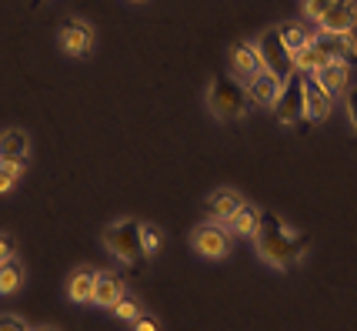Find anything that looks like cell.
Segmentation results:
<instances>
[{
    "instance_id": "cell-1",
    "label": "cell",
    "mask_w": 357,
    "mask_h": 331,
    "mask_svg": "<svg viewBox=\"0 0 357 331\" xmlns=\"http://www.w3.org/2000/svg\"><path fill=\"white\" fill-rule=\"evenodd\" d=\"M204 104H207V114L214 121H244L250 114V101L244 94V84L241 80H227L218 78L207 84V94H204Z\"/></svg>"
},
{
    "instance_id": "cell-2",
    "label": "cell",
    "mask_w": 357,
    "mask_h": 331,
    "mask_svg": "<svg viewBox=\"0 0 357 331\" xmlns=\"http://www.w3.org/2000/svg\"><path fill=\"white\" fill-rule=\"evenodd\" d=\"M137 218H114L110 224H104V231H100V241H104V251L117 261V265H124V268H134L140 258V235H137Z\"/></svg>"
},
{
    "instance_id": "cell-3",
    "label": "cell",
    "mask_w": 357,
    "mask_h": 331,
    "mask_svg": "<svg viewBox=\"0 0 357 331\" xmlns=\"http://www.w3.org/2000/svg\"><path fill=\"white\" fill-rule=\"evenodd\" d=\"M187 244L190 251L204 258V261H224L234 248V235L227 231V224H218V221H201L190 235H187Z\"/></svg>"
},
{
    "instance_id": "cell-4",
    "label": "cell",
    "mask_w": 357,
    "mask_h": 331,
    "mask_svg": "<svg viewBox=\"0 0 357 331\" xmlns=\"http://www.w3.org/2000/svg\"><path fill=\"white\" fill-rule=\"evenodd\" d=\"M93 44H97V31H93V24L87 17H70V20H63V27L57 31V47L67 57L84 61V57L93 54Z\"/></svg>"
},
{
    "instance_id": "cell-5",
    "label": "cell",
    "mask_w": 357,
    "mask_h": 331,
    "mask_svg": "<svg viewBox=\"0 0 357 331\" xmlns=\"http://www.w3.org/2000/svg\"><path fill=\"white\" fill-rule=\"evenodd\" d=\"M284 91H287V78H278V74L267 71V67H261L257 74H250V78L244 80V94H248V101L254 108L274 110L278 101L284 97Z\"/></svg>"
},
{
    "instance_id": "cell-6",
    "label": "cell",
    "mask_w": 357,
    "mask_h": 331,
    "mask_svg": "<svg viewBox=\"0 0 357 331\" xmlns=\"http://www.w3.org/2000/svg\"><path fill=\"white\" fill-rule=\"evenodd\" d=\"M254 47H257V54L264 57L267 71H274L278 78H291L294 64H291L287 47L280 44V31H278V27H274V31H267V34H261V41H254Z\"/></svg>"
},
{
    "instance_id": "cell-7",
    "label": "cell",
    "mask_w": 357,
    "mask_h": 331,
    "mask_svg": "<svg viewBox=\"0 0 357 331\" xmlns=\"http://www.w3.org/2000/svg\"><path fill=\"white\" fill-rule=\"evenodd\" d=\"M301 84H304V117H307L311 124L327 121V114H331V108H334V94H331L314 74H307Z\"/></svg>"
},
{
    "instance_id": "cell-8",
    "label": "cell",
    "mask_w": 357,
    "mask_h": 331,
    "mask_svg": "<svg viewBox=\"0 0 357 331\" xmlns=\"http://www.w3.org/2000/svg\"><path fill=\"white\" fill-rule=\"evenodd\" d=\"M357 27V3L354 0H331V7L324 10V17L317 20V34H331L337 37L344 31Z\"/></svg>"
},
{
    "instance_id": "cell-9",
    "label": "cell",
    "mask_w": 357,
    "mask_h": 331,
    "mask_svg": "<svg viewBox=\"0 0 357 331\" xmlns=\"http://www.w3.org/2000/svg\"><path fill=\"white\" fill-rule=\"evenodd\" d=\"M227 67H231V78L244 84L250 74H257V71L264 67V57L257 54L254 41H237V44H231V50H227Z\"/></svg>"
},
{
    "instance_id": "cell-10",
    "label": "cell",
    "mask_w": 357,
    "mask_h": 331,
    "mask_svg": "<svg viewBox=\"0 0 357 331\" xmlns=\"http://www.w3.org/2000/svg\"><path fill=\"white\" fill-rule=\"evenodd\" d=\"M254 237H257V254L264 258L271 268L287 271L294 265L297 254H291V241H287V231H284L280 224H278V235L274 237H261V235H254Z\"/></svg>"
},
{
    "instance_id": "cell-11",
    "label": "cell",
    "mask_w": 357,
    "mask_h": 331,
    "mask_svg": "<svg viewBox=\"0 0 357 331\" xmlns=\"http://www.w3.org/2000/svg\"><path fill=\"white\" fill-rule=\"evenodd\" d=\"M244 201H248V198H244L237 188H214L211 194H207V201H204V207H207V221L227 224Z\"/></svg>"
},
{
    "instance_id": "cell-12",
    "label": "cell",
    "mask_w": 357,
    "mask_h": 331,
    "mask_svg": "<svg viewBox=\"0 0 357 331\" xmlns=\"http://www.w3.org/2000/svg\"><path fill=\"white\" fill-rule=\"evenodd\" d=\"M127 295V284L121 274H114V271H97V281H93V301L91 304H97V308H104V311H110L117 301Z\"/></svg>"
},
{
    "instance_id": "cell-13",
    "label": "cell",
    "mask_w": 357,
    "mask_h": 331,
    "mask_svg": "<svg viewBox=\"0 0 357 331\" xmlns=\"http://www.w3.org/2000/svg\"><path fill=\"white\" fill-rule=\"evenodd\" d=\"M274 114H278L280 124H294L297 117L304 114V84L297 78H287V91H284V97L278 101Z\"/></svg>"
},
{
    "instance_id": "cell-14",
    "label": "cell",
    "mask_w": 357,
    "mask_h": 331,
    "mask_svg": "<svg viewBox=\"0 0 357 331\" xmlns=\"http://www.w3.org/2000/svg\"><path fill=\"white\" fill-rule=\"evenodd\" d=\"M31 158V134L24 127L0 131V161H27Z\"/></svg>"
},
{
    "instance_id": "cell-15",
    "label": "cell",
    "mask_w": 357,
    "mask_h": 331,
    "mask_svg": "<svg viewBox=\"0 0 357 331\" xmlns=\"http://www.w3.org/2000/svg\"><path fill=\"white\" fill-rule=\"evenodd\" d=\"M261 228H264V214H261V207H254L250 201H244L237 207V214L227 221V231L234 237H254Z\"/></svg>"
},
{
    "instance_id": "cell-16",
    "label": "cell",
    "mask_w": 357,
    "mask_h": 331,
    "mask_svg": "<svg viewBox=\"0 0 357 331\" xmlns=\"http://www.w3.org/2000/svg\"><path fill=\"white\" fill-rule=\"evenodd\" d=\"M93 281H97V271L93 268H74L67 278V301L70 304H91L93 301Z\"/></svg>"
},
{
    "instance_id": "cell-17",
    "label": "cell",
    "mask_w": 357,
    "mask_h": 331,
    "mask_svg": "<svg viewBox=\"0 0 357 331\" xmlns=\"http://www.w3.org/2000/svg\"><path fill=\"white\" fill-rule=\"evenodd\" d=\"M314 78L324 84L331 94H344L347 87H351V67H347V61L344 57H331V61L314 74Z\"/></svg>"
},
{
    "instance_id": "cell-18",
    "label": "cell",
    "mask_w": 357,
    "mask_h": 331,
    "mask_svg": "<svg viewBox=\"0 0 357 331\" xmlns=\"http://www.w3.org/2000/svg\"><path fill=\"white\" fill-rule=\"evenodd\" d=\"M24 281H27V271H24L20 254L7 258V261L0 265V298H10V295H17V291L24 288Z\"/></svg>"
},
{
    "instance_id": "cell-19",
    "label": "cell",
    "mask_w": 357,
    "mask_h": 331,
    "mask_svg": "<svg viewBox=\"0 0 357 331\" xmlns=\"http://www.w3.org/2000/svg\"><path fill=\"white\" fill-rule=\"evenodd\" d=\"M137 235H140V254L147 261H154L157 254L164 251V228H157L154 221H140Z\"/></svg>"
},
{
    "instance_id": "cell-20",
    "label": "cell",
    "mask_w": 357,
    "mask_h": 331,
    "mask_svg": "<svg viewBox=\"0 0 357 331\" xmlns=\"http://www.w3.org/2000/svg\"><path fill=\"white\" fill-rule=\"evenodd\" d=\"M280 44L287 47V54H294V50L307 47V44H314V37H317V31H304L301 24H280Z\"/></svg>"
},
{
    "instance_id": "cell-21",
    "label": "cell",
    "mask_w": 357,
    "mask_h": 331,
    "mask_svg": "<svg viewBox=\"0 0 357 331\" xmlns=\"http://www.w3.org/2000/svg\"><path fill=\"white\" fill-rule=\"evenodd\" d=\"M24 174H27V161H0V194H10L24 181Z\"/></svg>"
},
{
    "instance_id": "cell-22",
    "label": "cell",
    "mask_w": 357,
    "mask_h": 331,
    "mask_svg": "<svg viewBox=\"0 0 357 331\" xmlns=\"http://www.w3.org/2000/svg\"><path fill=\"white\" fill-rule=\"evenodd\" d=\"M110 315L117 318V321H127V325H130L134 318H140V315H144V304H140V301L134 298L130 291H127L124 298H121V301H117V304H114V308H110Z\"/></svg>"
},
{
    "instance_id": "cell-23",
    "label": "cell",
    "mask_w": 357,
    "mask_h": 331,
    "mask_svg": "<svg viewBox=\"0 0 357 331\" xmlns=\"http://www.w3.org/2000/svg\"><path fill=\"white\" fill-rule=\"evenodd\" d=\"M0 331H31V325L20 315H14V311H3L0 315Z\"/></svg>"
},
{
    "instance_id": "cell-24",
    "label": "cell",
    "mask_w": 357,
    "mask_h": 331,
    "mask_svg": "<svg viewBox=\"0 0 357 331\" xmlns=\"http://www.w3.org/2000/svg\"><path fill=\"white\" fill-rule=\"evenodd\" d=\"M130 331H160V318L144 311L140 318H134V321H130Z\"/></svg>"
},
{
    "instance_id": "cell-25",
    "label": "cell",
    "mask_w": 357,
    "mask_h": 331,
    "mask_svg": "<svg viewBox=\"0 0 357 331\" xmlns=\"http://www.w3.org/2000/svg\"><path fill=\"white\" fill-rule=\"evenodd\" d=\"M344 104H347V121H351V127L357 131V84H351V87L344 91Z\"/></svg>"
},
{
    "instance_id": "cell-26",
    "label": "cell",
    "mask_w": 357,
    "mask_h": 331,
    "mask_svg": "<svg viewBox=\"0 0 357 331\" xmlns=\"http://www.w3.org/2000/svg\"><path fill=\"white\" fill-rule=\"evenodd\" d=\"M327 7H331V0H304V17H311L314 24H317Z\"/></svg>"
},
{
    "instance_id": "cell-27",
    "label": "cell",
    "mask_w": 357,
    "mask_h": 331,
    "mask_svg": "<svg viewBox=\"0 0 357 331\" xmlns=\"http://www.w3.org/2000/svg\"><path fill=\"white\" fill-rule=\"evenodd\" d=\"M337 44H341V54H351V57H357V34L354 31L337 34Z\"/></svg>"
},
{
    "instance_id": "cell-28",
    "label": "cell",
    "mask_w": 357,
    "mask_h": 331,
    "mask_svg": "<svg viewBox=\"0 0 357 331\" xmlns=\"http://www.w3.org/2000/svg\"><path fill=\"white\" fill-rule=\"evenodd\" d=\"M17 248H14V237L7 235V231H0V265L7 261V258H14Z\"/></svg>"
},
{
    "instance_id": "cell-29",
    "label": "cell",
    "mask_w": 357,
    "mask_h": 331,
    "mask_svg": "<svg viewBox=\"0 0 357 331\" xmlns=\"http://www.w3.org/2000/svg\"><path fill=\"white\" fill-rule=\"evenodd\" d=\"M31 331H61L57 325H31Z\"/></svg>"
},
{
    "instance_id": "cell-30",
    "label": "cell",
    "mask_w": 357,
    "mask_h": 331,
    "mask_svg": "<svg viewBox=\"0 0 357 331\" xmlns=\"http://www.w3.org/2000/svg\"><path fill=\"white\" fill-rule=\"evenodd\" d=\"M127 3H144V0H127Z\"/></svg>"
}]
</instances>
